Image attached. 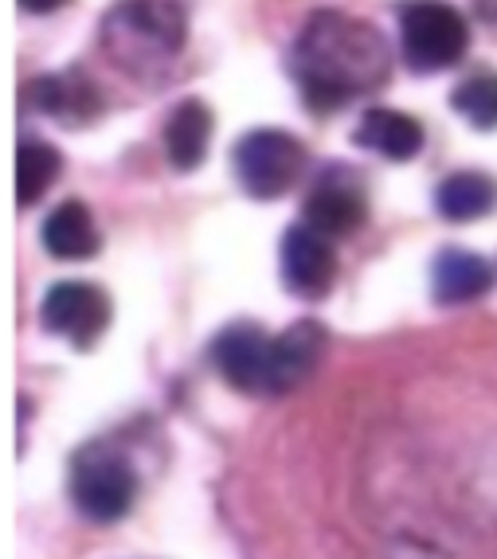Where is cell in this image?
I'll return each mask as SVG.
<instances>
[{
  "mask_svg": "<svg viewBox=\"0 0 497 559\" xmlns=\"http://www.w3.org/2000/svg\"><path fill=\"white\" fill-rule=\"evenodd\" d=\"M365 224V197H360L353 185H338V180H326L310 192L306 200V227H313L326 239H338V235L357 231Z\"/></svg>",
  "mask_w": 497,
  "mask_h": 559,
  "instance_id": "8fae6325",
  "label": "cell"
},
{
  "mask_svg": "<svg viewBox=\"0 0 497 559\" xmlns=\"http://www.w3.org/2000/svg\"><path fill=\"white\" fill-rule=\"evenodd\" d=\"M59 177V153L44 141H24L16 153V200L32 207Z\"/></svg>",
  "mask_w": 497,
  "mask_h": 559,
  "instance_id": "2e32d148",
  "label": "cell"
},
{
  "mask_svg": "<svg viewBox=\"0 0 497 559\" xmlns=\"http://www.w3.org/2000/svg\"><path fill=\"white\" fill-rule=\"evenodd\" d=\"M63 4H67V0H20V9H24V12H36V16L63 9Z\"/></svg>",
  "mask_w": 497,
  "mask_h": 559,
  "instance_id": "ac0fdd59",
  "label": "cell"
},
{
  "mask_svg": "<svg viewBox=\"0 0 497 559\" xmlns=\"http://www.w3.org/2000/svg\"><path fill=\"white\" fill-rule=\"evenodd\" d=\"M384 36L345 12H313L298 39L301 94L313 110H333L353 94L384 83L388 75Z\"/></svg>",
  "mask_w": 497,
  "mask_h": 559,
  "instance_id": "6da1fadb",
  "label": "cell"
},
{
  "mask_svg": "<svg viewBox=\"0 0 497 559\" xmlns=\"http://www.w3.org/2000/svg\"><path fill=\"white\" fill-rule=\"evenodd\" d=\"M306 150L286 130H251L235 145V177L255 200H274L291 192L301 177Z\"/></svg>",
  "mask_w": 497,
  "mask_h": 559,
  "instance_id": "277c9868",
  "label": "cell"
},
{
  "mask_svg": "<svg viewBox=\"0 0 497 559\" xmlns=\"http://www.w3.org/2000/svg\"><path fill=\"white\" fill-rule=\"evenodd\" d=\"M39 318L47 333H59L75 348H86L110 325V298L91 282H59L47 289Z\"/></svg>",
  "mask_w": 497,
  "mask_h": 559,
  "instance_id": "8992f818",
  "label": "cell"
},
{
  "mask_svg": "<svg viewBox=\"0 0 497 559\" xmlns=\"http://www.w3.org/2000/svg\"><path fill=\"white\" fill-rule=\"evenodd\" d=\"M494 204H497V185L489 177H482V173H454L435 192V207L451 224L482 219L486 212H494Z\"/></svg>",
  "mask_w": 497,
  "mask_h": 559,
  "instance_id": "9a60e30c",
  "label": "cell"
},
{
  "mask_svg": "<svg viewBox=\"0 0 497 559\" xmlns=\"http://www.w3.org/2000/svg\"><path fill=\"white\" fill-rule=\"evenodd\" d=\"M321 348H326V333L313 321H298L282 336H274V395L294 392L313 372Z\"/></svg>",
  "mask_w": 497,
  "mask_h": 559,
  "instance_id": "7c38bea8",
  "label": "cell"
},
{
  "mask_svg": "<svg viewBox=\"0 0 497 559\" xmlns=\"http://www.w3.org/2000/svg\"><path fill=\"white\" fill-rule=\"evenodd\" d=\"M133 493H138V474L122 454H86L79 457L71 497L79 513L94 524H114L130 513Z\"/></svg>",
  "mask_w": 497,
  "mask_h": 559,
  "instance_id": "5b68a950",
  "label": "cell"
},
{
  "mask_svg": "<svg viewBox=\"0 0 497 559\" xmlns=\"http://www.w3.org/2000/svg\"><path fill=\"white\" fill-rule=\"evenodd\" d=\"M208 138H212V110L197 98H185L177 110L165 121V153H169V165L180 173H192V168L204 160Z\"/></svg>",
  "mask_w": 497,
  "mask_h": 559,
  "instance_id": "4fadbf2b",
  "label": "cell"
},
{
  "mask_svg": "<svg viewBox=\"0 0 497 559\" xmlns=\"http://www.w3.org/2000/svg\"><path fill=\"white\" fill-rule=\"evenodd\" d=\"M353 138H357V145H365V150L380 153V157H388V160H412L415 153L423 150L419 121H415L412 114L384 110V106L368 110Z\"/></svg>",
  "mask_w": 497,
  "mask_h": 559,
  "instance_id": "30bf717a",
  "label": "cell"
},
{
  "mask_svg": "<svg viewBox=\"0 0 497 559\" xmlns=\"http://www.w3.org/2000/svg\"><path fill=\"white\" fill-rule=\"evenodd\" d=\"M333 274H338V259L326 235L306 224L282 235V278L298 298H321L333 286Z\"/></svg>",
  "mask_w": 497,
  "mask_h": 559,
  "instance_id": "ba28073f",
  "label": "cell"
},
{
  "mask_svg": "<svg viewBox=\"0 0 497 559\" xmlns=\"http://www.w3.org/2000/svg\"><path fill=\"white\" fill-rule=\"evenodd\" d=\"M400 44L415 71H447L466 56L470 28L462 12L442 0H412L400 9Z\"/></svg>",
  "mask_w": 497,
  "mask_h": 559,
  "instance_id": "3957f363",
  "label": "cell"
},
{
  "mask_svg": "<svg viewBox=\"0 0 497 559\" xmlns=\"http://www.w3.org/2000/svg\"><path fill=\"white\" fill-rule=\"evenodd\" d=\"M44 247L56 259H91L98 251V227L79 200H67L44 219Z\"/></svg>",
  "mask_w": 497,
  "mask_h": 559,
  "instance_id": "5bb4252c",
  "label": "cell"
},
{
  "mask_svg": "<svg viewBox=\"0 0 497 559\" xmlns=\"http://www.w3.org/2000/svg\"><path fill=\"white\" fill-rule=\"evenodd\" d=\"M494 286V266L482 254L447 247L431 266V289L442 306H459V301L482 298Z\"/></svg>",
  "mask_w": 497,
  "mask_h": 559,
  "instance_id": "9c48e42d",
  "label": "cell"
},
{
  "mask_svg": "<svg viewBox=\"0 0 497 559\" xmlns=\"http://www.w3.org/2000/svg\"><path fill=\"white\" fill-rule=\"evenodd\" d=\"M103 44L118 63H161L185 47V12L173 0H122L106 12Z\"/></svg>",
  "mask_w": 497,
  "mask_h": 559,
  "instance_id": "7a4b0ae2",
  "label": "cell"
},
{
  "mask_svg": "<svg viewBox=\"0 0 497 559\" xmlns=\"http://www.w3.org/2000/svg\"><path fill=\"white\" fill-rule=\"evenodd\" d=\"M451 106L474 130H497V75L494 71H478L466 83H459V91L451 94Z\"/></svg>",
  "mask_w": 497,
  "mask_h": 559,
  "instance_id": "e0dca14e",
  "label": "cell"
},
{
  "mask_svg": "<svg viewBox=\"0 0 497 559\" xmlns=\"http://www.w3.org/2000/svg\"><path fill=\"white\" fill-rule=\"evenodd\" d=\"M220 376L247 395H274V336L255 325H232L212 345Z\"/></svg>",
  "mask_w": 497,
  "mask_h": 559,
  "instance_id": "52a82bcc",
  "label": "cell"
}]
</instances>
